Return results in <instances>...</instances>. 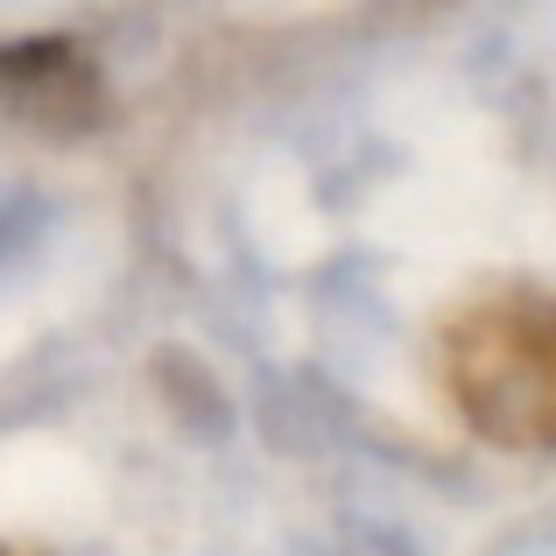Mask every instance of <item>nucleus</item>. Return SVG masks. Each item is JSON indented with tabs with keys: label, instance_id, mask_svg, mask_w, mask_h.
Masks as SVG:
<instances>
[{
	"label": "nucleus",
	"instance_id": "3",
	"mask_svg": "<svg viewBox=\"0 0 556 556\" xmlns=\"http://www.w3.org/2000/svg\"><path fill=\"white\" fill-rule=\"evenodd\" d=\"M0 556H14V549H0Z\"/></svg>",
	"mask_w": 556,
	"mask_h": 556
},
{
	"label": "nucleus",
	"instance_id": "2",
	"mask_svg": "<svg viewBox=\"0 0 556 556\" xmlns=\"http://www.w3.org/2000/svg\"><path fill=\"white\" fill-rule=\"evenodd\" d=\"M0 113L36 127H85L99 113V78L71 42L0 50Z\"/></svg>",
	"mask_w": 556,
	"mask_h": 556
},
{
	"label": "nucleus",
	"instance_id": "1",
	"mask_svg": "<svg viewBox=\"0 0 556 556\" xmlns=\"http://www.w3.org/2000/svg\"><path fill=\"white\" fill-rule=\"evenodd\" d=\"M451 388L493 444H556V296L479 303L451 331Z\"/></svg>",
	"mask_w": 556,
	"mask_h": 556
}]
</instances>
